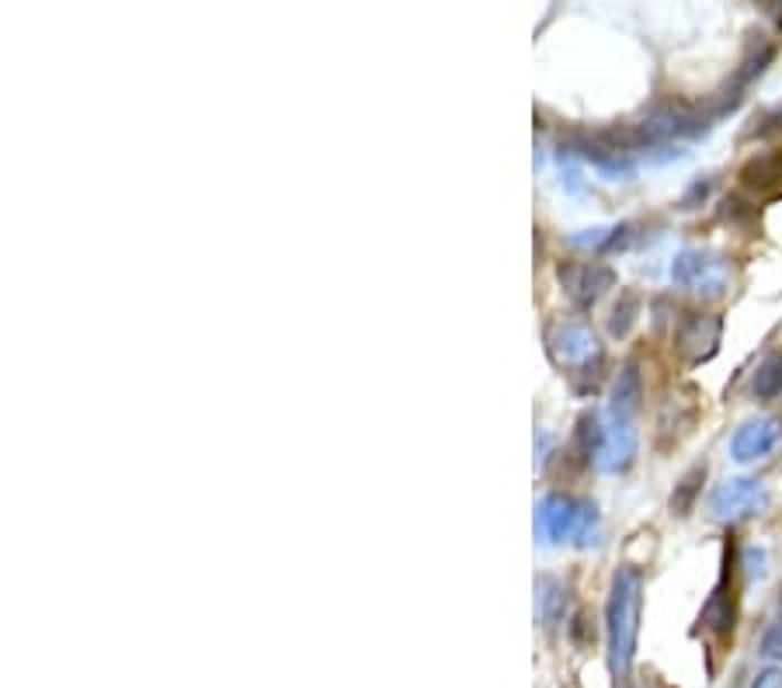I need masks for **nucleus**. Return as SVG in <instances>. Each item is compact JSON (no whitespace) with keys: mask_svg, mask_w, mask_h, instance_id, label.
Segmentation results:
<instances>
[{"mask_svg":"<svg viewBox=\"0 0 782 688\" xmlns=\"http://www.w3.org/2000/svg\"><path fill=\"white\" fill-rule=\"evenodd\" d=\"M641 612H644V570L619 567L613 573L605 606V633H608V668L616 678L633 671L636 640H641Z\"/></svg>","mask_w":782,"mask_h":688,"instance_id":"nucleus-1","label":"nucleus"},{"mask_svg":"<svg viewBox=\"0 0 782 688\" xmlns=\"http://www.w3.org/2000/svg\"><path fill=\"white\" fill-rule=\"evenodd\" d=\"M672 282L692 296L720 299L731 289V262L716 250H700V247L678 250L672 262Z\"/></svg>","mask_w":782,"mask_h":688,"instance_id":"nucleus-2","label":"nucleus"},{"mask_svg":"<svg viewBox=\"0 0 782 688\" xmlns=\"http://www.w3.org/2000/svg\"><path fill=\"white\" fill-rule=\"evenodd\" d=\"M546 352L554 358V365L567 368V376L605 355L595 331L585 321H567V317L546 327Z\"/></svg>","mask_w":782,"mask_h":688,"instance_id":"nucleus-3","label":"nucleus"},{"mask_svg":"<svg viewBox=\"0 0 782 688\" xmlns=\"http://www.w3.org/2000/svg\"><path fill=\"white\" fill-rule=\"evenodd\" d=\"M769 508V491L762 480H751V476H734V480H723L716 491L710 494V511L716 522H747L762 514Z\"/></svg>","mask_w":782,"mask_h":688,"instance_id":"nucleus-4","label":"nucleus"},{"mask_svg":"<svg viewBox=\"0 0 782 688\" xmlns=\"http://www.w3.org/2000/svg\"><path fill=\"white\" fill-rule=\"evenodd\" d=\"M557 278L564 285L567 299L577 306V309H592L598 306V299L616 289V272L602 265V262H560L557 268Z\"/></svg>","mask_w":782,"mask_h":688,"instance_id":"nucleus-5","label":"nucleus"},{"mask_svg":"<svg viewBox=\"0 0 782 688\" xmlns=\"http://www.w3.org/2000/svg\"><path fill=\"white\" fill-rule=\"evenodd\" d=\"M720 337H723V317L716 313H685L675 327V352L688 365H703L720 352Z\"/></svg>","mask_w":782,"mask_h":688,"instance_id":"nucleus-6","label":"nucleus"},{"mask_svg":"<svg viewBox=\"0 0 782 688\" xmlns=\"http://www.w3.org/2000/svg\"><path fill=\"white\" fill-rule=\"evenodd\" d=\"M734 547H727V553H723V578L720 584L713 588L710 601L703 606L700 612V622L710 629L713 637L720 640H727L734 633V622H737V584H734Z\"/></svg>","mask_w":782,"mask_h":688,"instance_id":"nucleus-7","label":"nucleus"},{"mask_svg":"<svg viewBox=\"0 0 782 688\" xmlns=\"http://www.w3.org/2000/svg\"><path fill=\"white\" fill-rule=\"evenodd\" d=\"M577 514H581V501L570 494H546L536 508V535L546 547L557 542H570L577 529Z\"/></svg>","mask_w":782,"mask_h":688,"instance_id":"nucleus-8","label":"nucleus"},{"mask_svg":"<svg viewBox=\"0 0 782 688\" xmlns=\"http://www.w3.org/2000/svg\"><path fill=\"white\" fill-rule=\"evenodd\" d=\"M741 188L755 198H782V150H765L747 157L737 170Z\"/></svg>","mask_w":782,"mask_h":688,"instance_id":"nucleus-9","label":"nucleus"},{"mask_svg":"<svg viewBox=\"0 0 782 688\" xmlns=\"http://www.w3.org/2000/svg\"><path fill=\"white\" fill-rule=\"evenodd\" d=\"M636 449H641V435H636L633 421H613L605 424V439H602V452H598V466L605 473H626L636 459Z\"/></svg>","mask_w":782,"mask_h":688,"instance_id":"nucleus-10","label":"nucleus"},{"mask_svg":"<svg viewBox=\"0 0 782 688\" xmlns=\"http://www.w3.org/2000/svg\"><path fill=\"white\" fill-rule=\"evenodd\" d=\"M779 442V421L772 417H755L737 427V435L731 439V455L737 463H755V459H765Z\"/></svg>","mask_w":782,"mask_h":688,"instance_id":"nucleus-11","label":"nucleus"},{"mask_svg":"<svg viewBox=\"0 0 782 688\" xmlns=\"http://www.w3.org/2000/svg\"><path fill=\"white\" fill-rule=\"evenodd\" d=\"M641 407H644V372L636 362H626L613 383V393H608V414H613V421H633L641 414Z\"/></svg>","mask_w":782,"mask_h":688,"instance_id":"nucleus-12","label":"nucleus"},{"mask_svg":"<svg viewBox=\"0 0 782 688\" xmlns=\"http://www.w3.org/2000/svg\"><path fill=\"white\" fill-rule=\"evenodd\" d=\"M633 223H619V226H595V229H581L577 237H570V247H581L592 254H616L626 250L633 244Z\"/></svg>","mask_w":782,"mask_h":688,"instance_id":"nucleus-13","label":"nucleus"},{"mask_svg":"<svg viewBox=\"0 0 782 688\" xmlns=\"http://www.w3.org/2000/svg\"><path fill=\"white\" fill-rule=\"evenodd\" d=\"M536 606H539V619L546 629H557L567 619V588L554 578H539L536 584Z\"/></svg>","mask_w":782,"mask_h":688,"instance_id":"nucleus-14","label":"nucleus"},{"mask_svg":"<svg viewBox=\"0 0 782 688\" xmlns=\"http://www.w3.org/2000/svg\"><path fill=\"white\" fill-rule=\"evenodd\" d=\"M751 396L755 400H775L782 396V352H769L759 368L751 372Z\"/></svg>","mask_w":782,"mask_h":688,"instance_id":"nucleus-15","label":"nucleus"},{"mask_svg":"<svg viewBox=\"0 0 782 688\" xmlns=\"http://www.w3.org/2000/svg\"><path fill=\"white\" fill-rule=\"evenodd\" d=\"M703 483H706V466H692L678 483H675V491H672V514H678V519H685V514L695 508V501H700L703 494Z\"/></svg>","mask_w":782,"mask_h":688,"instance_id":"nucleus-16","label":"nucleus"},{"mask_svg":"<svg viewBox=\"0 0 782 688\" xmlns=\"http://www.w3.org/2000/svg\"><path fill=\"white\" fill-rule=\"evenodd\" d=\"M641 309H644V299L636 296V293H623L619 303L613 306V313H608V334L613 337H626L636 324V317H641Z\"/></svg>","mask_w":782,"mask_h":688,"instance_id":"nucleus-17","label":"nucleus"},{"mask_svg":"<svg viewBox=\"0 0 782 688\" xmlns=\"http://www.w3.org/2000/svg\"><path fill=\"white\" fill-rule=\"evenodd\" d=\"M574 547L588 550L592 542H598V508L592 501H581V514H577V529H574Z\"/></svg>","mask_w":782,"mask_h":688,"instance_id":"nucleus-18","label":"nucleus"},{"mask_svg":"<svg viewBox=\"0 0 782 688\" xmlns=\"http://www.w3.org/2000/svg\"><path fill=\"white\" fill-rule=\"evenodd\" d=\"M759 653H762V657H769V661H782V616L769 622Z\"/></svg>","mask_w":782,"mask_h":688,"instance_id":"nucleus-19","label":"nucleus"},{"mask_svg":"<svg viewBox=\"0 0 782 688\" xmlns=\"http://www.w3.org/2000/svg\"><path fill=\"white\" fill-rule=\"evenodd\" d=\"M723 219L747 223V219H755V206L744 203V198H737V195H731V198H723Z\"/></svg>","mask_w":782,"mask_h":688,"instance_id":"nucleus-20","label":"nucleus"},{"mask_svg":"<svg viewBox=\"0 0 782 688\" xmlns=\"http://www.w3.org/2000/svg\"><path fill=\"white\" fill-rule=\"evenodd\" d=\"M775 132H782V105L779 108H772V111H765L762 115V122L751 129L747 136H759V139H769V136H775Z\"/></svg>","mask_w":782,"mask_h":688,"instance_id":"nucleus-21","label":"nucleus"},{"mask_svg":"<svg viewBox=\"0 0 782 688\" xmlns=\"http://www.w3.org/2000/svg\"><path fill=\"white\" fill-rule=\"evenodd\" d=\"M744 573H747V578H762V573H765V550H744Z\"/></svg>","mask_w":782,"mask_h":688,"instance_id":"nucleus-22","label":"nucleus"},{"mask_svg":"<svg viewBox=\"0 0 782 688\" xmlns=\"http://www.w3.org/2000/svg\"><path fill=\"white\" fill-rule=\"evenodd\" d=\"M751 688H782V668H762Z\"/></svg>","mask_w":782,"mask_h":688,"instance_id":"nucleus-23","label":"nucleus"},{"mask_svg":"<svg viewBox=\"0 0 782 688\" xmlns=\"http://www.w3.org/2000/svg\"><path fill=\"white\" fill-rule=\"evenodd\" d=\"M706 191H710V185H706V181H695V185L685 191V198H682V209H695V203H703Z\"/></svg>","mask_w":782,"mask_h":688,"instance_id":"nucleus-24","label":"nucleus"}]
</instances>
